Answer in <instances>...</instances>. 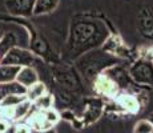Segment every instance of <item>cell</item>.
I'll return each mask as SVG.
<instances>
[{
    "mask_svg": "<svg viewBox=\"0 0 153 133\" xmlns=\"http://www.w3.org/2000/svg\"><path fill=\"white\" fill-rule=\"evenodd\" d=\"M152 133H153V131H152Z\"/></svg>",
    "mask_w": 153,
    "mask_h": 133,
    "instance_id": "f1b7e54d",
    "label": "cell"
},
{
    "mask_svg": "<svg viewBox=\"0 0 153 133\" xmlns=\"http://www.w3.org/2000/svg\"><path fill=\"white\" fill-rule=\"evenodd\" d=\"M109 36L107 27L96 19H76L71 24L68 53L72 59L80 57L84 53L102 45Z\"/></svg>",
    "mask_w": 153,
    "mask_h": 133,
    "instance_id": "6da1fadb",
    "label": "cell"
},
{
    "mask_svg": "<svg viewBox=\"0 0 153 133\" xmlns=\"http://www.w3.org/2000/svg\"><path fill=\"white\" fill-rule=\"evenodd\" d=\"M36 0H5L8 12L13 16L29 17L33 15Z\"/></svg>",
    "mask_w": 153,
    "mask_h": 133,
    "instance_id": "8992f818",
    "label": "cell"
},
{
    "mask_svg": "<svg viewBox=\"0 0 153 133\" xmlns=\"http://www.w3.org/2000/svg\"><path fill=\"white\" fill-rule=\"evenodd\" d=\"M92 81H93V89L99 94H101V96L116 97L117 94H119V91H120L119 84H117L105 71L96 76Z\"/></svg>",
    "mask_w": 153,
    "mask_h": 133,
    "instance_id": "5b68a950",
    "label": "cell"
},
{
    "mask_svg": "<svg viewBox=\"0 0 153 133\" xmlns=\"http://www.w3.org/2000/svg\"><path fill=\"white\" fill-rule=\"evenodd\" d=\"M47 92H48V91H47V85L39 80L37 82H35V84H32L31 87L27 88L25 96H27V99L31 103H35L37 99H40L42 96H44Z\"/></svg>",
    "mask_w": 153,
    "mask_h": 133,
    "instance_id": "4fadbf2b",
    "label": "cell"
},
{
    "mask_svg": "<svg viewBox=\"0 0 153 133\" xmlns=\"http://www.w3.org/2000/svg\"><path fill=\"white\" fill-rule=\"evenodd\" d=\"M16 81L20 82L23 87L28 88V87H31L32 84L39 81V75H37V72L35 71V68L32 65L22 67L16 76Z\"/></svg>",
    "mask_w": 153,
    "mask_h": 133,
    "instance_id": "30bf717a",
    "label": "cell"
},
{
    "mask_svg": "<svg viewBox=\"0 0 153 133\" xmlns=\"http://www.w3.org/2000/svg\"><path fill=\"white\" fill-rule=\"evenodd\" d=\"M15 129H16V133H33L31 126L27 123H22V121L15 124Z\"/></svg>",
    "mask_w": 153,
    "mask_h": 133,
    "instance_id": "7402d4cb",
    "label": "cell"
},
{
    "mask_svg": "<svg viewBox=\"0 0 153 133\" xmlns=\"http://www.w3.org/2000/svg\"><path fill=\"white\" fill-rule=\"evenodd\" d=\"M152 131H153V124L148 119L137 121L133 128V133H152Z\"/></svg>",
    "mask_w": 153,
    "mask_h": 133,
    "instance_id": "ac0fdd59",
    "label": "cell"
},
{
    "mask_svg": "<svg viewBox=\"0 0 153 133\" xmlns=\"http://www.w3.org/2000/svg\"><path fill=\"white\" fill-rule=\"evenodd\" d=\"M33 106L39 111H47V109H51L53 106V96L51 93L47 92L44 96H42L40 99H37L33 103Z\"/></svg>",
    "mask_w": 153,
    "mask_h": 133,
    "instance_id": "2e32d148",
    "label": "cell"
},
{
    "mask_svg": "<svg viewBox=\"0 0 153 133\" xmlns=\"http://www.w3.org/2000/svg\"><path fill=\"white\" fill-rule=\"evenodd\" d=\"M25 92H27V88L23 87L16 80L5 82V84H0V100L8 94H25Z\"/></svg>",
    "mask_w": 153,
    "mask_h": 133,
    "instance_id": "7c38bea8",
    "label": "cell"
},
{
    "mask_svg": "<svg viewBox=\"0 0 153 133\" xmlns=\"http://www.w3.org/2000/svg\"><path fill=\"white\" fill-rule=\"evenodd\" d=\"M102 51H105L109 55L116 56V57H119V56L125 57L126 53H128V48L125 47L124 41L119 36H108L107 40L102 44Z\"/></svg>",
    "mask_w": 153,
    "mask_h": 133,
    "instance_id": "ba28073f",
    "label": "cell"
},
{
    "mask_svg": "<svg viewBox=\"0 0 153 133\" xmlns=\"http://www.w3.org/2000/svg\"><path fill=\"white\" fill-rule=\"evenodd\" d=\"M27 99L25 94H8V96L3 97L0 100V105H4V106H16L17 104H20L22 101Z\"/></svg>",
    "mask_w": 153,
    "mask_h": 133,
    "instance_id": "e0dca14e",
    "label": "cell"
},
{
    "mask_svg": "<svg viewBox=\"0 0 153 133\" xmlns=\"http://www.w3.org/2000/svg\"><path fill=\"white\" fill-rule=\"evenodd\" d=\"M13 108H15V106L0 105V119H4V120H7V121H10L11 124L15 123V120H13V114H15Z\"/></svg>",
    "mask_w": 153,
    "mask_h": 133,
    "instance_id": "d6986e66",
    "label": "cell"
},
{
    "mask_svg": "<svg viewBox=\"0 0 153 133\" xmlns=\"http://www.w3.org/2000/svg\"><path fill=\"white\" fill-rule=\"evenodd\" d=\"M116 104L129 113H139L141 109L139 99L131 93H119L116 96Z\"/></svg>",
    "mask_w": 153,
    "mask_h": 133,
    "instance_id": "9c48e42d",
    "label": "cell"
},
{
    "mask_svg": "<svg viewBox=\"0 0 153 133\" xmlns=\"http://www.w3.org/2000/svg\"><path fill=\"white\" fill-rule=\"evenodd\" d=\"M3 35H4V31H3V28H1V27H0V39H1V37H3Z\"/></svg>",
    "mask_w": 153,
    "mask_h": 133,
    "instance_id": "484cf974",
    "label": "cell"
},
{
    "mask_svg": "<svg viewBox=\"0 0 153 133\" xmlns=\"http://www.w3.org/2000/svg\"><path fill=\"white\" fill-rule=\"evenodd\" d=\"M128 75L136 84L153 87V61L139 57L129 67Z\"/></svg>",
    "mask_w": 153,
    "mask_h": 133,
    "instance_id": "3957f363",
    "label": "cell"
},
{
    "mask_svg": "<svg viewBox=\"0 0 153 133\" xmlns=\"http://www.w3.org/2000/svg\"><path fill=\"white\" fill-rule=\"evenodd\" d=\"M1 59H3V56H1V55H0V63H1Z\"/></svg>",
    "mask_w": 153,
    "mask_h": 133,
    "instance_id": "83f0119b",
    "label": "cell"
},
{
    "mask_svg": "<svg viewBox=\"0 0 153 133\" xmlns=\"http://www.w3.org/2000/svg\"><path fill=\"white\" fill-rule=\"evenodd\" d=\"M139 55H140V59H145V60L153 61V44L140 48Z\"/></svg>",
    "mask_w": 153,
    "mask_h": 133,
    "instance_id": "44dd1931",
    "label": "cell"
},
{
    "mask_svg": "<svg viewBox=\"0 0 153 133\" xmlns=\"http://www.w3.org/2000/svg\"><path fill=\"white\" fill-rule=\"evenodd\" d=\"M4 133H16V129H15V124H11L10 128H8Z\"/></svg>",
    "mask_w": 153,
    "mask_h": 133,
    "instance_id": "cb8c5ba5",
    "label": "cell"
},
{
    "mask_svg": "<svg viewBox=\"0 0 153 133\" xmlns=\"http://www.w3.org/2000/svg\"><path fill=\"white\" fill-rule=\"evenodd\" d=\"M33 108V103H31L28 99H25L24 101H22L20 104H17L13 108L15 114H13V120L15 123H20L22 120L27 119V116L29 114V112Z\"/></svg>",
    "mask_w": 153,
    "mask_h": 133,
    "instance_id": "5bb4252c",
    "label": "cell"
},
{
    "mask_svg": "<svg viewBox=\"0 0 153 133\" xmlns=\"http://www.w3.org/2000/svg\"><path fill=\"white\" fill-rule=\"evenodd\" d=\"M10 125H11L10 121H7L4 119H0V133H4L8 128H10Z\"/></svg>",
    "mask_w": 153,
    "mask_h": 133,
    "instance_id": "603a6c76",
    "label": "cell"
},
{
    "mask_svg": "<svg viewBox=\"0 0 153 133\" xmlns=\"http://www.w3.org/2000/svg\"><path fill=\"white\" fill-rule=\"evenodd\" d=\"M59 3H60V0H36L33 15L35 16H42V15L53 12L57 8Z\"/></svg>",
    "mask_w": 153,
    "mask_h": 133,
    "instance_id": "8fae6325",
    "label": "cell"
},
{
    "mask_svg": "<svg viewBox=\"0 0 153 133\" xmlns=\"http://www.w3.org/2000/svg\"><path fill=\"white\" fill-rule=\"evenodd\" d=\"M35 61V56L31 51L23 47H13L5 53L1 59V63L4 65H15V67H27L32 65Z\"/></svg>",
    "mask_w": 153,
    "mask_h": 133,
    "instance_id": "277c9868",
    "label": "cell"
},
{
    "mask_svg": "<svg viewBox=\"0 0 153 133\" xmlns=\"http://www.w3.org/2000/svg\"><path fill=\"white\" fill-rule=\"evenodd\" d=\"M19 69H20L19 67L0 64V84H5V82L15 81L17 73H19Z\"/></svg>",
    "mask_w": 153,
    "mask_h": 133,
    "instance_id": "9a60e30c",
    "label": "cell"
},
{
    "mask_svg": "<svg viewBox=\"0 0 153 133\" xmlns=\"http://www.w3.org/2000/svg\"><path fill=\"white\" fill-rule=\"evenodd\" d=\"M44 114H45V120L48 121V123L51 124L52 126L56 125V124L59 123V120H60V114H59V113L55 111L53 108H51V109H47V111H44Z\"/></svg>",
    "mask_w": 153,
    "mask_h": 133,
    "instance_id": "ffe728a7",
    "label": "cell"
},
{
    "mask_svg": "<svg viewBox=\"0 0 153 133\" xmlns=\"http://www.w3.org/2000/svg\"><path fill=\"white\" fill-rule=\"evenodd\" d=\"M119 57L113 55H109L105 51H92L84 53L79 57L77 68L85 77L93 80L97 75L102 73L105 69L113 67L116 63H119Z\"/></svg>",
    "mask_w": 153,
    "mask_h": 133,
    "instance_id": "7a4b0ae2",
    "label": "cell"
},
{
    "mask_svg": "<svg viewBox=\"0 0 153 133\" xmlns=\"http://www.w3.org/2000/svg\"><path fill=\"white\" fill-rule=\"evenodd\" d=\"M37 133H56L55 129H47V131H43V132H37Z\"/></svg>",
    "mask_w": 153,
    "mask_h": 133,
    "instance_id": "d4e9b609",
    "label": "cell"
},
{
    "mask_svg": "<svg viewBox=\"0 0 153 133\" xmlns=\"http://www.w3.org/2000/svg\"><path fill=\"white\" fill-rule=\"evenodd\" d=\"M25 123L31 126L32 131H36V132H43L52 128L51 124L45 120L44 111H39L36 108H32V111L29 112V114L25 119Z\"/></svg>",
    "mask_w": 153,
    "mask_h": 133,
    "instance_id": "52a82bcc",
    "label": "cell"
},
{
    "mask_svg": "<svg viewBox=\"0 0 153 133\" xmlns=\"http://www.w3.org/2000/svg\"><path fill=\"white\" fill-rule=\"evenodd\" d=\"M148 120H149V121H151V123L153 124V113H151V116L148 117Z\"/></svg>",
    "mask_w": 153,
    "mask_h": 133,
    "instance_id": "4316f807",
    "label": "cell"
}]
</instances>
